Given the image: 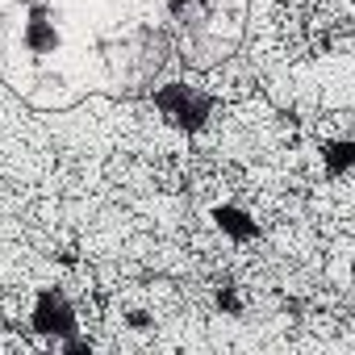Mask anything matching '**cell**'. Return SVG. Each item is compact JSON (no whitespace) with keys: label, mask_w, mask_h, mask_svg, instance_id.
<instances>
[{"label":"cell","mask_w":355,"mask_h":355,"mask_svg":"<svg viewBox=\"0 0 355 355\" xmlns=\"http://www.w3.org/2000/svg\"><path fill=\"white\" fill-rule=\"evenodd\" d=\"M34 322H38L42 330H71V326H76V322H71V309H67V301H63L59 293H42Z\"/></svg>","instance_id":"6da1fadb"},{"label":"cell","mask_w":355,"mask_h":355,"mask_svg":"<svg viewBox=\"0 0 355 355\" xmlns=\"http://www.w3.org/2000/svg\"><path fill=\"white\" fill-rule=\"evenodd\" d=\"M347 163H351V142H334V146H330V167L343 171Z\"/></svg>","instance_id":"3957f363"},{"label":"cell","mask_w":355,"mask_h":355,"mask_svg":"<svg viewBox=\"0 0 355 355\" xmlns=\"http://www.w3.org/2000/svg\"><path fill=\"white\" fill-rule=\"evenodd\" d=\"M218 222H222V226H226L230 234H239V239H247V234L255 230V226H251V222H247V218H243L239 209H222V214H218Z\"/></svg>","instance_id":"7a4b0ae2"}]
</instances>
